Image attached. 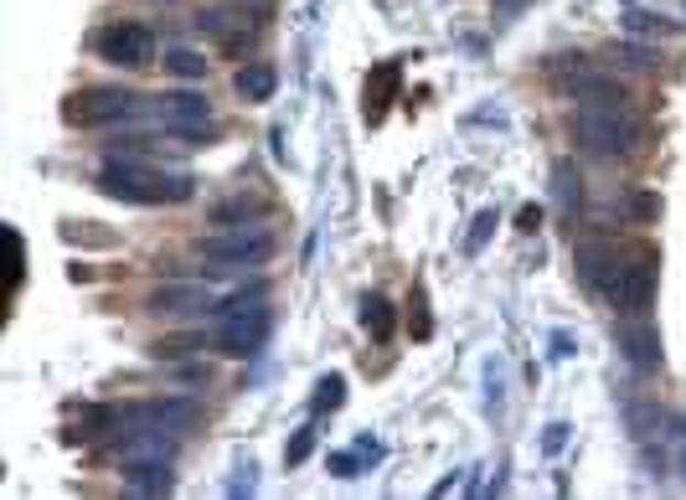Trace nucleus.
<instances>
[{
    "label": "nucleus",
    "mask_w": 686,
    "mask_h": 500,
    "mask_svg": "<svg viewBox=\"0 0 686 500\" xmlns=\"http://www.w3.org/2000/svg\"><path fill=\"white\" fill-rule=\"evenodd\" d=\"M264 212L268 207L258 197H228L212 207V222H218V227H248V222H258Z\"/></svg>",
    "instance_id": "nucleus-14"
},
{
    "label": "nucleus",
    "mask_w": 686,
    "mask_h": 500,
    "mask_svg": "<svg viewBox=\"0 0 686 500\" xmlns=\"http://www.w3.org/2000/svg\"><path fill=\"white\" fill-rule=\"evenodd\" d=\"M563 438H568V429L557 423V429H547V438H542V449H547V454H557V449H563Z\"/></svg>",
    "instance_id": "nucleus-27"
},
{
    "label": "nucleus",
    "mask_w": 686,
    "mask_h": 500,
    "mask_svg": "<svg viewBox=\"0 0 686 500\" xmlns=\"http://www.w3.org/2000/svg\"><path fill=\"white\" fill-rule=\"evenodd\" d=\"M237 93L253 103H264L268 93H274V73H268V67H243V73H237Z\"/></svg>",
    "instance_id": "nucleus-17"
},
{
    "label": "nucleus",
    "mask_w": 686,
    "mask_h": 500,
    "mask_svg": "<svg viewBox=\"0 0 686 500\" xmlns=\"http://www.w3.org/2000/svg\"><path fill=\"white\" fill-rule=\"evenodd\" d=\"M145 109H155V103H145L140 93H130V88H88V93H78V99H67V119L84 124V130L124 124V119L145 114Z\"/></svg>",
    "instance_id": "nucleus-3"
},
{
    "label": "nucleus",
    "mask_w": 686,
    "mask_h": 500,
    "mask_svg": "<svg viewBox=\"0 0 686 500\" xmlns=\"http://www.w3.org/2000/svg\"><path fill=\"white\" fill-rule=\"evenodd\" d=\"M264 341H268V310H264V315L222 320V331L212 335V346H218L222 356H253Z\"/></svg>",
    "instance_id": "nucleus-9"
},
{
    "label": "nucleus",
    "mask_w": 686,
    "mask_h": 500,
    "mask_svg": "<svg viewBox=\"0 0 686 500\" xmlns=\"http://www.w3.org/2000/svg\"><path fill=\"white\" fill-rule=\"evenodd\" d=\"M166 67L176 73V78H207V57H201V52H186V47H170Z\"/></svg>",
    "instance_id": "nucleus-18"
},
{
    "label": "nucleus",
    "mask_w": 686,
    "mask_h": 500,
    "mask_svg": "<svg viewBox=\"0 0 686 500\" xmlns=\"http://www.w3.org/2000/svg\"><path fill=\"white\" fill-rule=\"evenodd\" d=\"M506 5H521V0H506Z\"/></svg>",
    "instance_id": "nucleus-28"
},
{
    "label": "nucleus",
    "mask_w": 686,
    "mask_h": 500,
    "mask_svg": "<svg viewBox=\"0 0 686 500\" xmlns=\"http://www.w3.org/2000/svg\"><path fill=\"white\" fill-rule=\"evenodd\" d=\"M155 114L170 119L186 140H207V134H212V130H201V119L212 114L207 93H166V99H155Z\"/></svg>",
    "instance_id": "nucleus-8"
},
{
    "label": "nucleus",
    "mask_w": 686,
    "mask_h": 500,
    "mask_svg": "<svg viewBox=\"0 0 686 500\" xmlns=\"http://www.w3.org/2000/svg\"><path fill=\"white\" fill-rule=\"evenodd\" d=\"M207 258H212V264H264L268 253H274V237L264 233V227H237V233H228V237H212V243H207Z\"/></svg>",
    "instance_id": "nucleus-6"
},
{
    "label": "nucleus",
    "mask_w": 686,
    "mask_h": 500,
    "mask_svg": "<svg viewBox=\"0 0 686 500\" xmlns=\"http://www.w3.org/2000/svg\"><path fill=\"white\" fill-rule=\"evenodd\" d=\"M197 26L212 36H243L248 32V11H201Z\"/></svg>",
    "instance_id": "nucleus-16"
},
{
    "label": "nucleus",
    "mask_w": 686,
    "mask_h": 500,
    "mask_svg": "<svg viewBox=\"0 0 686 500\" xmlns=\"http://www.w3.org/2000/svg\"><path fill=\"white\" fill-rule=\"evenodd\" d=\"M362 320H367V331L383 341V335H392V304L383 300V295H372L367 304H362Z\"/></svg>",
    "instance_id": "nucleus-19"
},
{
    "label": "nucleus",
    "mask_w": 686,
    "mask_h": 500,
    "mask_svg": "<svg viewBox=\"0 0 686 500\" xmlns=\"http://www.w3.org/2000/svg\"><path fill=\"white\" fill-rule=\"evenodd\" d=\"M356 454H362V465H377V459H383V444H377V438H362Z\"/></svg>",
    "instance_id": "nucleus-26"
},
{
    "label": "nucleus",
    "mask_w": 686,
    "mask_h": 500,
    "mask_svg": "<svg viewBox=\"0 0 686 500\" xmlns=\"http://www.w3.org/2000/svg\"><path fill=\"white\" fill-rule=\"evenodd\" d=\"M490 233H496V212H480V218H475V227H469V237H465V253H480Z\"/></svg>",
    "instance_id": "nucleus-22"
},
{
    "label": "nucleus",
    "mask_w": 686,
    "mask_h": 500,
    "mask_svg": "<svg viewBox=\"0 0 686 500\" xmlns=\"http://www.w3.org/2000/svg\"><path fill=\"white\" fill-rule=\"evenodd\" d=\"M310 449H316V423H305L300 434L289 438V449H285V459H289V465H305V459H310Z\"/></svg>",
    "instance_id": "nucleus-21"
},
{
    "label": "nucleus",
    "mask_w": 686,
    "mask_h": 500,
    "mask_svg": "<svg viewBox=\"0 0 686 500\" xmlns=\"http://www.w3.org/2000/svg\"><path fill=\"white\" fill-rule=\"evenodd\" d=\"M615 341H620V356L640 371V377H651V371L661 367V331H655V325L635 320V325H624Z\"/></svg>",
    "instance_id": "nucleus-10"
},
{
    "label": "nucleus",
    "mask_w": 686,
    "mask_h": 500,
    "mask_svg": "<svg viewBox=\"0 0 686 500\" xmlns=\"http://www.w3.org/2000/svg\"><path fill=\"white\" fill-rule=\"evenodd\" d=\"M356 469H362V454H356V459H352V454H335V459H331V475H341V480H352Z\"/></svg>",
    "instance_id": "nucleus-25"
},
{
    "label": "nucleus",
    "mask_w": 686,
    "mask_h": 500,
    "mask_svg": "<svg viewBox=\"0 0 686 500\" xmlns=\"http://www.w3.org/2000/svg\"><path fill=\"white\" fill-rule=\"evenodd\" d=\"M655 212H661V197H651V191H640V197H630V212H624V218H635V222H651Z\"/></svg>",
    "instance_id": "nucleus-23"
},
{
    "label": "nucleus",
    "mask_w": 686,
    "mask_h": 500,
    "mask_svg": "<svg viewBox=\"0 0 686 500\" xmlns=\"http://www.w3.org/2000/svg\"><path fill=\"white\" fill-rule=\"evenodd\" d=\"M624 258L615 243H578V279L594 289V295H609L615 289V279L624 274Z\"/></svg>",
    "instance_id": "nucleus-7"
},
{
    "label": "nucleus",
    "mask_w": 686,
    "mask_h": 500,
    "mask_svg": "<svg viewBox=\"0 0 686 500\" xmlns=\"http://www.w3.org/2000/svg\"><path fill=\"white\" fill-rule=\"evenodd\" d=\"M99 191L130 207H155V201H186L191 197V176H166L155 166H140L134 155H109L99 170Z\"/></svg>",
    "instance_id": "nucleus-1"
},
{
    "label": "nucleus",
    "mask_w": 686,
    "mask_h": 500,
    "mask_svg": "<svg viewBox=\"0 0 686 500\" xmlns=\"http://www.w3.org/2000/svg\"><path fill=\"white\" fill-rule=\"evenodd\" d=\"M124 480L134 496H166L170 490V459H124Z\"/></svg>",
    "instance_id": "nucleus-12"
},
{
    "label": "nucleus",
    "mask_w": 686,
    "mask_h": 500,
    "mask_svg": "<svg viewBox=\"0 0 686 500\" xmlns=\"http://www.w3.org/2000/svg\"><path fill=\"white\" fill-rule=\"evenodd\" d=\"M341 398H346V382L341 377H325V382L316 387V398H310V413H331V408H341Z\"/></svg>",
    "instance_id": "nucleus-20"
},
{
    "label": "nucleus",
    "mask_w": 686,
    "mask_h": 500,
    "mask_svg": "<svg viewBox=\"0 0 686 500\" xmlns=\"http://www.w3.org/2000/svg\"><path fill=\"white\" fill-rule=\"evenodd\" d=\"M93 52L114 67H145L155 57V36L145 32L140 21H114V26H103V32L93 36Z\"/></svg>",
    "instance_id": "nucleus-4"
},
{
    "label": "nucleus",
    "mask_w": 686,
    "mask_h": 500,
    "mask_svg": "<svg viewBox=\"0 0 686 500\" xmlns=\"http://www.w3.org/2000/svg\"><path fill=\"white\" fill-rule=\"evenodd\" d=\"M624 26H630V32H671V21H661V16H624Z\"/></svg>",
    "instance_id": "nucleus-24"
},
{
    "label": "nucleus",
    "mask_w": 686,
    "mask_h": 500,
    "mask_svg": "<svg viewBox=\"0 0 686 500\" xmlns=\"http://www.w3.org/2000/svg\"><path fill=\"white\" fill-rule=\"evenodd\" d=\"M604 300L615 304L620 315H645V310L655 304V264L651 258H630L624 274L615 279V289H609Z\"/></svg>",
    "instance_id": "nucleus-5"
},
{
    "label": "nucleus",
    "mask_w": 686,
    "mask_h": 500,
    "mask_svg": "<svg viewBox=\"0 0 686 500\" xmlns=\"http://www.w3.org/2000/svg\"><path fill=\"white\" fill-rule=\"evenodd\" d=\"M553 191H557V201H563L568 212H578V207H584V181H578L573 160H557V166H553Z\"/></svg>",
    "instance_id": "nucleus-15"
},
{
    "label": "nucleus",
    "mask_w": 686,
    "mask_h": 500,
    "mask_svg": "<svg viewBox=\"0 0 686 500\" xmlns=\"http://www.w3.org/2000/svg\"><path fill=\"white\" fill-rule=\"evenodd\" d=\"M212 295L197 289V284H161L151 295V310L155 315H201V310H212Z\"/></svg>",
    "instance_id": "nucleus-11"
},
{
    "label": "nucleus",
    "mask_w": 686,
    "mask_h": 500,
    "mask_svg": "<svg viewBox=\"0 0 686 500\" xmlns=\"http://www.w3.org/2000/svg\"><path fill=\"white\" fill-rule=\"evenodd\" d=\"M573 134L588 155H630L640 145V119L624 103H584L573 119Z\"/></svg>",
    "instance_id": "nucleus-2"
},
{
    "label": "nucleus",
    "mask_w": 686,
    "mask_h": 500,
    "mask_svg": "<svg viewBox=\"0 0 686 500\" xmlns=\"http://www.w3.org/2000/svg\"><path fill=\"white\" fill-rule=\"evenodd\" d=\"M264 304H268V284L264 279H248V284H237L228 300L212 304V315L218 320H237V315H264Z\"/></svg>",
    "instance_id": "nucleus-13"
}]
</instances>
